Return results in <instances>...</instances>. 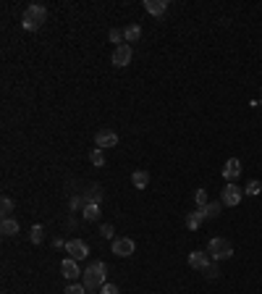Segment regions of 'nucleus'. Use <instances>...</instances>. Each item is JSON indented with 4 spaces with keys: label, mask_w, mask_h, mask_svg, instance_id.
Here are the masks:
<instances>
[{
    "label": "nucleus",
    "mask_w": 262,
    "mask_h": 294,
    "mask_svg": "<svg viewBox=\"0 0 262 294\" xmlns=\"http://www.w3.org/2000/svg\"><path fill=\"white\" fill-rule=\"evenodd\" d=\"M105 276H108V265L102 263V260H97V263H92L89 268L81 273V284L87 287V292H100L108 284Z\"/></svg>",
    "instance_id": "1"
},
{
    "label": "nucleus",
    "mask_w": 262,
    "mask_h": 294,
    "mask_svg": "<svg viewBox=\"0 0 262 294\" xmlns=\"http://www.w3.org/2000/svg\"><path fill=\"white\" fill-rule=\"evenodd\" d=\"M45 21H48V11H45V5H40V3L29 5V8L24 11V16H21L24 29H29V32L42 29V24H45Z\"/></svg>",
    "instance_id": "2"
},
{
    "label": "nucleus",
    "mask_w": 262,
    "mask_h": 294,
    "mask_svg": "<svg viewBox=\"0 0 262 294\" xmlns=\"http://www.w3.org/2000/svg\"><path fill=\"white\" fill-rule=\"evenodd\" d=\"M207 252H210L212 260H228V257L233 255V244L228 242V239H223V236H215V239H210Z\"/></svg>",
    "instance_id": "3"
},
{
    "label": "nucleus",
    "mask_w": 262,
    "mask_h": 294,
    "mask_svg": "<svg viewBox=\"0 0 262 294\" xmlns=\"http://www.w3.org/2000/svg\"><path fill=\"white\" fill-rule=\"evenodd\" d=\"M241 195H244L241 187H236V184H226V189H223V195H220V202L226 208H236L241 202Z\"/></svg>",
    "instance_id": "4"
},
{
    "label": "nucleus",
    "mask_w": 262,
    "mask_h": 294,
    "mask_svg": "<svg viewBox=\"0 0 262 294\" xmlns=\"http://www.w3.org/2000/svg\"><path fill=\"white\" fill-rule=\"evenodd\" d=\"M66 252H68V257H73V260H84V257L89 255V247H87V242H81V239H68V242H66Z\"/></svg>",
    "instance_id": "5"
},
{
    "label": "nucleus",
    "mask_w": 262,
    "mask_h": 294,
    "mask_svg": "<svg viewBox=\"0 0 262 294\" xmlns=\"http://www.w3.org/2000/svg\"><path fill=\"white\" fill-rule=\"evenodd\" d=\"M134 250H136L134 239H129V236L113 239V255H118V257H129V255H134Z\"/></svg>",
    "instance_id": "6"
},
{
    "label": "nucleus",
    "mask_w": 262,
    "mask_h": 294,
    "mask_svg": "<svg viewBox=\"0 0 262 294\" xmlns=\"http://www.w3.org/2000/svg\"><path fill=\"white\" fill-rule=\"evenodd\" d=\"M61 273H63V279H68V281H79L84 271H79V263L73 260V257H66L61 263Z\"/></svg>",
    "instance_id": "7"
},
{
    "label": "nucleus",
    "mask_w": 262,
    "mask_h": 294,
    "mask_svg": "<svg viewBox=\"0 0 262 294\" xmlns=\"http://www.w3.org/2000/svg\"><path fill=\"white\" fill-rule=\"evenodd\" d=\"M131 58H134V50H131V45H126V42L118 45V48L113 50V63H116V66H121V69L129 66Z\"/></svg>",
    "instance_id": "8"
},
{
    "label": "nucleus",
    "mask_w": 262,
    "mask_h": 294,
    "mask_svg": "<svg viewBox=\"0 0 262 294\" xmlns=\"http://www.w3.org/2000/svg\"><path fill=\"white\" fill-rule=\"evenodd\" d=\"M95 145L100 147H116L118 145V134L113 132V129H100V132L95 134Z\"/></svg>",
    "instance_id": "9"
},
{
    "label": "nucleus",
    "mask_w": 262,
    "mask_h": 294,
    "mask_svg": "<svg viewBox=\"0 0 262 294\" xmlns=\"http://www.w3.org/2000/svg\"><path fill=\"white\" fill-rule=\"evenodd\" d=\"M207 265H210V255H207V252H202V250L189 252V268H194V271H204Z\"/></svg>",
    "instance_id": "10"
},
{
    "label": "nucleus",
    "mask_w": 262,
    "mask_h": 294,
    "mask_svg": "<svg viewBox=\"0 0 262 294\" xmlns=\"http://www.w3.org/2000/svg\"><path fill=\"white\" fill-rule=\"evenodd\" d=\"M223 176H226L228 181H236L241 176V163L239 158H228L226 160V168H223Z\"/></svg>",
    "instance_id": "11"
},
{
    "label": "nucleus",
    "mask_w": 262,
    "mask_h": 294,
    "mask_svg": "<svg viewBox=\"0 0 262 294\" xmlns=\"http://www.w3.org/2000/svg\"><path fill=\"white\" fill-rule=\"evenodd\" d=\"M202 220H204V210L196 208V210H192V213L186 216V228H189V231H196V228L202 226Z\"/></svg>",
    "instance_id": "12"
},
{
    "label": "nucleus",
    "mask_w": 262,
    "mask_h": 294,
    "mask_svg": "<svg viewBox=\"0 0 262 294\" xmlns=\"http://www.w3.org/2000/svg\"><path fill=\"white\" fill-rule=\"evenodd\" d=\"M144 8H147V13H152V16H163L168 11V3L165 0H144Z\"/></svg>",
    "instance_id": "13"
},
{
    "label": "nucleus",
    "mask_w": 262,
    "mask_h": 294,
    "mask_svg": "<svg viewBox=\"0 0 262 294\" xmlns=\"http://www.w3.org/2000/svg\"><path fill=\"white\" fill-rule=\"evenodd\" d=\"M84 200H87V205H100V202H102V187L92 184V187L84 192Z\"/></svg>",
    "instance_id": "14"
},
{
    "label": "nucleus",
    "mask_w": 262,
    "mask_h": 294,
    "mask_svg": "<svg viewBox=\"0 0 262 294\" xmlns=\"http://www.w3.org/2000/svg\"><path fill=\"white\" fill-rule=\"evenodd\" d=\"M139 37H142V26L139 24H129L124 29V40L126 42H139Z\"/></svg>",
    "instance_id": "15"
},
{
    "label": "nucleus",
    "mask_w": 262,
    "mask_h": 294,
    "mask_svg": "<svg viewBox=\"0 0 262 294\" xmlns=\"http://www.w3.org/2000/svg\"><path fill=\"white\" fill-rule=\"evenodd\" d=\"M131 184H134L136 189H144L149 184V173L147 171H134V173H131Z\"/></svg>",
    "instance_id": "16"
},
{
    "label": "nucleus",
    "mask_w": 262,
    "mask_h": 294,
    "mask_svg": "<svg viewBox=\"0 0 262 294\" xmlns=\"http://www.w3.org/2000/svg\"><path fill=\"white\" fill-rule=\"evenodd\" d=\"M0 231H3L5 236L18 234V220H13V218H3V223H0Z\"/></svg>",
    "instance_id": "17"
},
{
    "label": "nucleus",
    "mask_w": 262,
    "mask_h": 294,
    "mask_svg": "<svg viewBox=\"0 0 262 294\" xmlns=\"http://www.w3.org/2000/svg\"><path fill=\"white\" fill-rule=\"evenodd\" d=\"M220 205L223 202H207L202 210H204V218H218L220 216Z\"/></svg>",
    "instance_id": "18"
},
{
    "label": "nucleus",
    "mask_w": 262,
    "mask_h": 294,
    "mask_svg": "<svg viewBox=\"0 0 262 294\" xmlns=\"http://www.w3.org/2000/svg\"><path fill=\"white\" fill-rule=\"evenodd\" d=\"M0 213H3V218H11V213H13V200L11 197L0 200Z\"/></svg>",
    "instance_id": "19"
},
{
    "label": "nucleus",
    "mask_w": 262,
    "mask_h": 294,
    "mask_svg": "<svg viewBox=\"0 0 262 294\" xmlns=\"http://www.w3.org/2000/svg\"><path fill=\"white\" fill-rule=\"evenodd\" d=\"M100 218V205H87L84 208V220H97Z\"/></svg>",
    "instance_id": "20"
},
{
    "label": "nucleus",
    "mask_w": 262,
    "mask_h": 294,
    "mask_svg": "<svg viewBox=\"0 0 262 294\" xmlns=\"http://www.w3.org/2000/svg\"><path fill=\"white\" fill-rule=\"evenodd\" d=\"M89 160H92V165H97V168H102V165H105V155H102L100 147H97V150H92Z\"/></svg>",
    "instance_id": "21"
},
{
    "label": "nucleus",
    "mask_w": 262,
    "mask_h": 294,
    "mask_svg": "<svg viewBox=\"0 0 262 294\" xmlns=\"http://www.w3.org/2000/svg\"><path fill=\"white\" fill-rule=\"evenodd\" d=\"M244 192H247V195H249V197H257V195H260V192H262V181H257V179H255V181H249Z\"/></svg>",
    "instance_id": "22"
},
{
    "label": "nucleus",
    "mask_w": 262,
    "mask_h": 294,
    "mask_svg": "<svg viewBox=\"0 0 262 294\" xmlns=\"http://www.w3.org/2000/svg\"><path fill=\"white\" fill-rule=\"evenodd\" d=\"M29 239H32V244H40L42 239H45V228H42V226H32V234H29Z\"/></svg>",
    "instance_id": "23"
},
{
    "label": "nucleus",
    "mask_w": 262,
    "mask_h": 294,
    "mask_svg": "<svg viewBox=\"0 0 262 294\" xmlns=\"http://www.w3.org/2000/svg\"><path fill=\"white\" fill-rule=\"evenodd\" d=\"M84 292H87V287L79 284V281H71L68 287H66V294H84Z\"/></svg>",
    "instance_id": "24"
},
{
    "label": "nucleus",
    "mask_w": 262,
    "mask_h": 294,
    "mask_svg": "<svg viewBox=\"0 0 262 294\" xmlns=\"http://www.w3.org/2000/svg\"><path fill=\"white\" fill-rule=\"evenodd\" d=\"M202 273H204V279H210V281H215V279L220 276V271H218V265H215V263H210V265H207V268H204Z\"/></svg>",
    "instance_id": "25"
},
{
    "label": "nucleus",
    "mask_w": 262,
    "mask_h": 294,
    "mask_svg": "<svg viewBox=\"0 0 262 294\" xmlns=\"http://www.w3.org/2000/svg\"><path fill=\"white\" fill-rule=\"evenodd\" d=\"M84 208H87V200H84V195H79V197L71 200V210H81V213H84Z\"/></svg>",
    "instance_id": "26"
},
{
    "label": "nucleus",
    "mask_w": 262,
    "mask_h": 294,
    "mask_svg": "<svg viewBox=\"0 0 262 294\" xmlns=\"http://www.w3.org/2000/svg\"><path fill=\"white\" fill-rule=\"evenodd\" d=\"M194 200H196V205H199V208H204V205H207V189H196Z\"/></svg>",
    "instance_id": "27"
},
{
    "label": "nucleus",
    "mask_w": 262,
    "mask_h": 294,
    "mask_svg": "<svg viewBox=\"0 0 262 294\" xmlns=\"http://www.w3.org/2000/svg\"><path fill=\"white\" fill-rule=\"evenodd\" d=\"M121 40H124V32H121V29H110V42H116V48H118V45H124Z\"/></svg>",
    "instance_id": "28"
},
{
    "label": "nucleus",
    "mask_w": 262,
    "mask_h": 294,
    "mask_svg": "<svg viewBox=\"0 0 262 294\" xmlns=\"http://www.w3.org/2000/svg\"><path fill=\"white\" fill-rule=\"evenodd\" d=\"M113 234H116V231H113V226H110V223H102V226H100V236L113 239Z\"/></svg>",
    "instance_id": "29"
},
{
    "label": "nucleus",
    "mask_w": 262,
    "mask_h": 294,
    "mask_svg": "<svg viewBox=\"0 0 262 294\" xmlns=\"http://www.w3.org/2000/svg\"><path fill=\"white\" fill-rule=\"evenodd\" d=\"M100 294H121V289L116 287V284H105V287L100 289Z\"/></svg>",
    "instance_id": "30"
},
{
    "label": "nucleus",
    "mask_w": 262,
    "mask_h": 294,
    "mask_svg": "<svg viewBox=\"0 0 262 294\" xmlns=\"http://www.w3.org/2000/svg\"><path fill=\"white\" fill-rule=\"evenodd\" d=\"M53 247H55V250H61V247H63V250H66V242H63V239H61V236H55V239H53Z\"/></svg>",
    "instance_id": "31"
}]
</instances>
